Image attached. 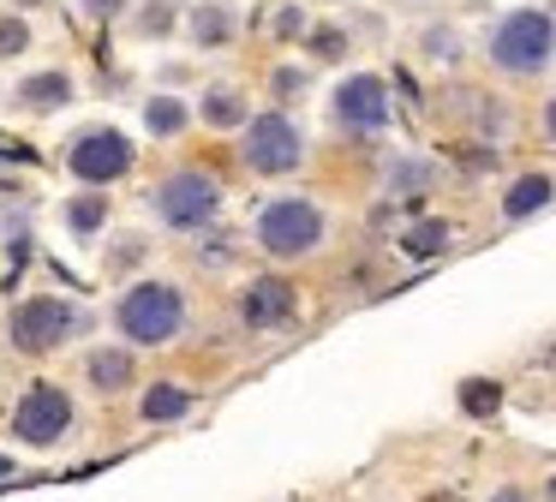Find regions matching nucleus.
I'll return each mask as SVG.
<instances>
[{
    "label": "nucleus",
    "instance_id": "bb28decb",
    "mask_svg": "<svg viewBox=\"0 0 556 502\" xmlns=\"http://www.w3.org/2000/svg\"><path fill=\"white\" fill-rule=\"evenodd\" d=\"M0 478H13V461H7V454H0Z\"/></svg>",
    "mask_w": 556,
    "mask_h": 502
},
{
    "label": "nucleus",
    "instance_id": "20e7f679",
    "mask_svg": "<svg viewBox=\"0 0 556 502\" xmlns=\"http://www.w3.org/2000/svg\"><path fill=\"white\" fill-rule=\"evenodd\" d=\"M78 329H85V311H73L66 299H54V293H37V299H25V305L13 311V341L25 347V353L61 347L66 335H78Z\"/></svg>",
    "mask_w": 556,
    "mask_h": 502
},
{
    "label": "nucleus",
    "instance_id": "f3484780",
    "mask_svg": "<svg viewBox=\"0 0 556 502\" xmlns=\"http://www.w3.org/2000/svg\"><path fill=\"white\" fill-rule=\"evenodd\" d=\"M144 126L156 131V138H174V131H186V102H180V96H150Z\"/></svg>",
    "mask_w": 556,
    "mask_h": 502
},
{
    "label": "nucleus",
    "instance_id": "7ed1b4c3",
    "mask_svg": "<svg viewBox=\"0 0 556 502\" xmlns=\"http://www.w3.org/2000/svg\"><path fill=\"white\" fill-rule=\"evenodd\" d=\"M317 239H324V215H317V203H305V198H281V203H269V210L257 215V246H264L269 258H300V251H312Z\"/></svg>",
    "mask_w": 556,
    "mask_h": 502
},
{
    "label": "nucleus",
    "instance_id": "6ab92c4d",
    "mask_svg": "<svg viewBox=\"0 0 556 502\" xmlns=\"http://www.w3.org/2000/svg\"><path fill=\"white\" fill-rule=\"evenodd\" d=\"M443 246H448V227H443V222H419V227L407 234V251H413V258H437Z\"/></svg>",
    "mask_w": 556,
    "mask_h": 502
},
{
    "label": "nucleus",
    "instance_id": "39448f33",
    "mask_svg": "<svg viewBox=\"0 0 556 502\" xmlns=\"http://www.w3.org/2000/svg\"><path fill=\"white\" fill-rule=\"evenodd\" d=\"M156 210L168 227H204L222 210V186L210 174H198V167H186V174H168L156 186Z\"/></svg>",
    "mask_w": 556,
    "mask_h": 502
},
{
    "label": "nucleus",
    "instance_id": "0eeeda50",
    "mask_svg": "<svg viewBox=\"0 0 556 502\" xmlns=\"http://www.w3.org/2000/svg\"><path fill=\"white\" fill-rule=\"evenodd\" d=\"M13 430L25 442H61L66 430H73V401H66V389H54V382H37V389H25V401L13 406Z\"/></svg>",
    "mask_w": 556,
    "mask_h": 502
},
{
    "label": "nucleus",
    "instance_id": "6e6552de",
    "mask_svg": "<svg viewBox=\"0 0 556 502\" xmlns=\"http://www.w3.org/2000/svg\"><path fill=\"white\" fill-rule=\"evenodd\" d=\"M245 162H252L257 174H288V167H300V131H293V120L257 114L252 126H245Z\"/></svg>",
    "mask_w": 556,
    "mask_h": 502
},
{
    "label": "nucleus",
    "instance_id": "aec40b11",
    "mask_svg": "<svg viewBox=\"0 0 556 502\" xmlns=\"http://www.w3.org/2000/svg\"><path fill=\"white\" fill-rule=\"evenodd\" d=\"M102 215H109V203H102V198H78V203H66V222H73V234H97Z\"/></svg>",
    "mask_w": 556,
    "mask_h": 502
},
{
    "label": "nucleus",
    "instance_id": "a211bd4d",
    "mask_svg": "<svg viewBox=\"0 0 556 502\" xmlns=\"http://www.w3.org/2000/svg\"><path fill=\"white\" fill-rule=\"evenodd\" d=\"M460 406H467L472 418H484V413H496V406H503V389H496V382H484V377H472L467 389H460Z\"/></svg>",
    "mask_w": 556,
    "mask_h": 502
},
{
    "label": "nucleus",
    "instance_id": "b1692460",
    "mask_svg": "<svg viewBox=\"0 0 556 502\" xmlns=\"http://www.w3.org/2000/svg\"><path fill=\"white\" fill-rule=\"evenodd\" d=\"M121 7H126V0H85V12H97V18H114Z\"/></svg>",
    "mask_w": 556,
    "mask_h": 502
},
{
    "label": "nucleus",
    "instance_id": "ddd939ff",
    "mask_svg": "<svg viewBox=\"0 0 556 502\" xmlns=\"http://www.w3.org/2000/svg\"><path fill=\"white\" fill-rule=\"evenodd\" d=\"M544 203H551V179L544 174H527V179H515V186H508V198H503V210L515 215H532V210H544Z\"/></svg>",
    "mask_w": 556,
    "mask_h": 502
},
{
    "label": "nucleus",
    "instance_id": "9d476101",
    "mask_svg": "<svg viewBox=\"0 0 556 502\" xmlns=\"http://www.w3.org/2000/svg\"><path fill=\"white\" fill-rule=\"evenodd\" d=\"M240 317L252 323V329H276V323H288V317H293V287H288V281H276V275L252 281V287H245Z\"/></svg>",
    "mask_w": 556,
    "mask_h": 502
},
{
    "label": "nucleus",
    "instance_id": "f8f14e48",
    "mask_svg": "<svg viewBox=\"0 0 556 502\" xmlns=\"http://www.w3.org/2000/svg\"><path fill=\"white\" fill-rule=\"evenodd\" d=\"M233 36V12L216 7V0H204V7H192V42L198 48H222Z\"/></svg>",
    "mask_w": 556,
    "mask_h": 502
},
{
    "label": "nucleus",
    "instance_id": "a878e982",
    "mask_svg": "<svg viewBox=\"0 0 556 502\" xmlns=\"http://www.w3.org/2000/svg\"><path fill=\"white\" fill-rule=\"evenodd\" d=\"M544 126H551V138H556V96H551V108H544Z\"/></svg>",
    "mask_w": 556,
    "mask_h": 502
},
{
    "label": "nucleus",
    "instance_id": "2eb2a0df",
    "mask_svg": "<svg viewBox=\"0 0 556 502\" xmlns=\"http://www.w3.org/2000/svg\"><path fill=\"white\" fill-rule=\"evenodd\" d=\"M186 406H192V394H186L180 382H156V389L144 394V418H150V425H162V418H186Z\"/></svg>",
    "mask_w": 556,
    "mask_h": 502
},
{
    "label": "nucleus",
    "instance_id": "9b49d317",
    "mask_svg": "<svg viewBox=\"0 0 556 502\" xmlns=\"http://www.w3.org/2000/svg\"><path fill=\"white\" fill-rule=\"evenodd\" d=\"M66 102H73V78L66 72H37V78L18 84V108H30V114H54Z\"/></svg>",
    "mask_w": 556,
    "mask_h": 502
},
{
    "label": "nucleus",
    "instance_id": "f03ea898",
    "mask_svg": "<svg viewBox=\"0 0 556 502\" xmlns=\"http://www.w3.org/2000/svg\"><path fill=\"white\" fill-rule=\"evenodd\" d=\"M556 54V24L544 12H508L491 36V60L503 72H539Z\"/></svg>",
    "mask_w": 556,
    "mask_h": 502
},
{
    "label": "nucleus",
    "instance_id": "c85d7f7f",
    "mask_svg": "<svg viewBox=\"0 0 556 502\" xmlns=\"http://www.w3.org/2000/svg\"><path fill=\"white\" fill-rule=\"evenodd\" d=\"M551 497H556V478H551Z\"/></svg>",
    "mask_w": 556,
    "mask_h": 502
},
{
    "label": "nucleus",
    "instance_id": "4be33fe9",
    "mask_svg": "<svg viewBox=\"0 0 556 502\" xmlns=\"http://www.w3.org/2000/svg\"><path fill=\"white\" fill-rule=\"evenodd\" d=\"M305 48H312L317 60H341V54H348V36H341V30H329V24H324V30H312V36H305Z\"/></svg>",
    "mask_w": 556,
    "mask_h": 502
},
{
    "label": "nucleus",
    "instance_id": "4468645a",
    "mask_svg": "<svg viewBox=\"0 0 556 502\" xmlns=\"http://www.w3.org/2000/svg\"><path fill=\"white\" fill-rule=\"evenodd\" d=\"M85 377L97 382V389H126V382H132V353H90Z\"/></svg>",
    "mask_w": 556,
    "mask_h": 502
},
{
    "label": "nucleus",
    "instance_id": "cd10ccee",
    "mask_svg": "<svg viewBox=\"0 0 556 502\" xmlns=\"http://www.w3.org/2000/svg\"><path fill=\"white\" fill-rule=\"evenodd\" d=\"M18 7H42V0H18Z\"/></svg>",
    "mask_w": 556,
    "mask_h": 502
},
{
    "label": "nucleus",
    "instance_id": "dca6fc26",
    "mask_svg": "<svg viewBox=\"0 0 556 502\" xmlns=\"http://www.w3.org/2000/svg\"><path fill=\"white\" fill-rule=\"evenodd\" d=\"M204 120H210V126H222V131L240 126V120H245V96L228 90V84H216V90L204 96Z\"/></svg>",
    "mask_w": 556,
    "mask_h": 502
},
{
    "label": "nucleus",
    "instance_id": "1a4fd4ad",
    "mask_svg": "<svg viewBox=\"0 0 556 502\" xmlns=\"http://www.w3.org/2000/svg\"><path fill=\"white\" fill-rule=\"evenodd\" d=\"M336 120L348 131H377L389 120V90L383 78H371V72H359V78H348L336 90Z\"/></svg>",
    "mask_w": 556,
    "mask_h": 502
},
{
    "label": "nucleus",
    "instance_id": "c756f323",
    "mask_svg": "<svg viewBox=\"0 0 556 502\" xmlns=\"http://www.w3.org/2000/svg\"><path fill=\"white\" fill-rule=\"evenodd\" d=\"M437 502H443V497H437Z\"/></svg>",
    "mask_w": 556,
    "mask_h": 502
},
{
    "label": "nucleus",
    "instance_id": "5701e85b",
    "mask_svg": "<svg viewBox=\"0 0 556 502\" xmlns=\"http://www.w3.org/2000/svg\"><path fill=\"white\" fill-rule=\"evenodd\" d=\"M300 24H305V18H300V12H293V7H281V12H276V36H293V30H300Z\"/></svg>",
    "mask_w": 556,
    "mask_h": 502
},
{
    "label": "nucleus",
    "instance_id": "423d86ee",
    "mask_svg": "<svg viewBox=\"0 0 556 502\" xmlns=\"http://www.w3.org/2000/svg\"><path fill=\"white\" fill-rule=\"evenodd\" d=\"M66 167H73L85 186H109V179H121L126 167H132V143H126V131H114V126L78 131L73 150H66Z\"/></svg>",
    "mask_w": 556,
    "mask_h": 502
},
{
    "label": "nucleus",
    "instance_id": "412c9836",
    "mask_svg": "<svg viewBox=\"0 0 556 502\" xmlns=\"http://www.w3.org/2000/svg\"><path fill=\"white\" fill-rule=\"evenodd\" d=\"M25 48H30V24L7 12V18H0V60H18Z\"/></svg>",
    "mask_w": 556,
    "mask_h": 502
},
{
    "label": "nucleus",
    "instance_id": "393cba45",
    "mask_svg": "<svg viewBox=\"0 0 556 502\" xmlns=\"http://www.w3.org/2000/svg\"><path fill=\"white\" fill-rule=\"evenodd\" d=\"M491 502H527V497H520V490H496Z\"/></svg>",
    "mask_w": 556,
    "mask_h": 502
},
{
    "label": "nucleus",
    "instance_id": "f257e3e1",
    "mask_svg": "<svg viewBox=\"0 0 556 502\" xmlns=\"http://www.w3.org/2000/svg\"><path fill=\"white\" fill-rule=\"evenodd\" d=\"M114 323H121V335H132L138 347H162V341L180 335L186 299H180V287H168V281H144V287H132V293L121 299Z\"/></svg>",
    "mask_w": 556,
    "mask_h": 502
}]
</instances>
